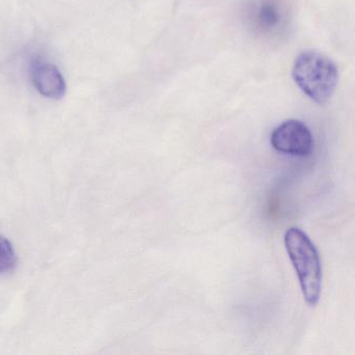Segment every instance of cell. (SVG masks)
Segmentation results:
<instances>
[{"mask_svg":"<svg viewBox=\"0 0 355 355\" xmlns=\"http://www.w3.org/2000/svg\"><path fill=\"white\" fill-rule=\"evenodd\" d=\"M284 246L298 276L304 300L311 306L319 302L322 291V263L319 252L309 236L298 227L284 232Z\"/></svg>","mask_w":355,"mask_h":355,"instance_id":"cell-1","label":"cell"},{"mask_svg":"<svg viewBox=\"0 0 355 355\" xmlns=\"http://www.w3.org/2000/svg\"><path fill=\"white\" fill-rule=\"evenodd\" d=\"M17 257L13 245L0 234V274H9L15 270Z\"/></svg>","mask_w":355,"mask_h":355,"instance_id":"cell-5","label":"cell"},{"mask_svg":"<svg viewBox=\"0 0 355 355\" xmlns=\"http://www.w3.org/2000/svg\"><path fill=\"white\" fill-rule=\"evenodd\" d=\"M272 147L277 153L291 157H305L313 150V137L311 130L299 120L282 122L272 132Z\"/></svg>","mask_w":355,"mask_h":355,"instance_id":"cell-3","label":"cell"},{"mask_svg":"<svg viewBox=\"0 0 355 355\" xmlns=\"http://www.w3.org/2000/svg\"><path fill=\"white\" fill-rule=\"evenodd\" d=\"M293 80L301 91L319 105L328 103L338 84L336 64L319 51H307L295 60Z\"/></svg>","mask_w":355,"mask_h":355,"instance_id":"cell-2","label":"cell"},{"mask_svg":"<svg viewBox=\"0 0 355 355\" xmlns=\"http://www.w3.org/2000/svg\"><path fill=\"white\" fill-rule=\"evenodd\" d=\"M28 73L33 86L42 96L55 101L65 96L67 86L64 76L55 64L43 58L35 57L31 61Z\"/></svg>","mask_w":355,"mask_h":355,"instance_id":"cell-4","label":"cell"}]
</instances>
